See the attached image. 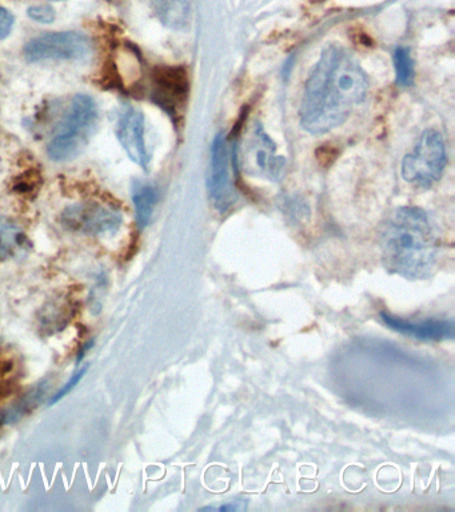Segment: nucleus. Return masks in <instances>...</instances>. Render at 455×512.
Returning <instances> with one entry per match:
<instances>
[{"instance_id": "nucleus-3", "label": "nucleus", "mask_w": 455, "mask_h": 512, "mask_svg": "<svg viewBox=\"0 0 455 512\" xmlns=\"http://www.w3.org/2000/svg\"><path fill=\"white\" fill-rule=\"evenodd\" d=\"M98 118L95 100L89 95H75L65 122L47 148L50 158L55 162L77 158L97 130Z\"/></svg>"}, {"instance_id": "nucleus-14", "label": "nucleus", "mask_w": 455, "mask_h": 512, "mask_svg": "<svg viewBox=\"0 0 455 512\" xmlns=\"http://www.w3.org/2000/svg\"><path fill=\"white\" fill-rule=\"evenodd\" d=\"M158 199V190L153 183L134 182L133 202L135 216H137L138 227L141 228V230L149 226Z\"/></svg>"}, {"instance_id": "nucleus-5", "label": "nucleus", "mask_w": 455, "mask_h": 512, "mask_svg": "<svg viewBox=\"0 0 455 512\" xmlns=\"http://www.w3.org/2000/svg\"><path fill=\"white\" fill-rule=\"evenodd\" d=\"M241 163L251 175L278 182L285 175L286 159L277 155V146L261 124H255L241 144Z\"/></svg>"}, {"instance_id": "nucleus-21", "label": "nucleus", "mask_w": 455, "mask_h": 512, "mask_svg": "<svg viewBox=\"0 0 455 512\" xmlns=\"http://www.w3.org/2000/svg\"><path fill=\"white\" fill-rule=\"evenodd\" d=\"M15 383L13 382H0V400L7 398L14 392Z\"/></svg>"}, {"instance_id": "nucleus-2", "label": "nucleus", "mask_w": 455, "mask_h": 512, "mask_svg": "<svg viewBox=\"0 0 455 512\" xmlns=\"http://www.w3.org/2000/svg\"><path fill=\"white\" fill-rule=\"evenodd\" d=\"M385 266L406 278H422L433 267L438 238L426 212L417 207L398 208L381 232Z\"/></svg>"}, {"instance_id": "nucleus-7", "label": "nucleus", "mask_w": 455, "mask_h": 512, "mask_svg": "<svg viewBox=\"0 0 455 512\" xmlns=\"http://www.w3.org/2000/svg\"><path fill=\"white\" fill-rule=\"evenodd\" d=\"M207 188H209L211 203L221 214L229 211L237 202V190L231 179L229 143L223 132L215 136L213 147H211Z\"/></svg>"}, {"instance_id": "nucleus-1", "label": "nucleus", "mask_w": 455, "mask_h": 512, "mask_svg": "<svg viewBox=\"0 0 455 512\" xmlns=\"http://www.w3.org/2000/svg\"><path fill=\"white\" fill-rule=\"evenodd\" d=\"M369 80L357 59L338 46L327 47L307 80L301 124L310 134L341 126L366 99Z\"/></svg>"}, {"instance_id": "nucleus-22", "label": "nucleus", "mask_w": 455, "mask_h": 512, "mask_svg": "<svg viewBox=\"0 0 455 512\" xmlns=\"http://www.w3.org/2000/svg\"><path fill=\"white\" fill-rule=\"evenodd\" d=\"M94 346V340H89V342L85 343V346H83L81 348V350H79L78 352V359H77V366H79V362H81V360L83 358H85V355H86V352L90 350L91 347Z\"/></svg>"}, {"instance_id": "nucleus-9", "label": "nucleus", "mask_w": 455, "mask_h": 512, "mask_svg": "<svg viewBox=\"0 0 455 512\" xmlns=\"http://www.w3.org/2000/svg\"><path fill=\"white\" fill-rule=\"evenodd\" d=\"M115 132L129 158L143 170H149L150 154L146 147L145 116L142 111L125 104L119 112Z\"/></svg>"}, {"instance_id": "nucleus-12", "label": "nucleus", "mask_w": 455, "mask_h": 512, "mask_svg": "<svg viewBox=\"0 0 455 512\" xmlns=\"http://www.w3.org/2000/svg\"><path fill=\"white\" fill-rule=\"evenodd\" d=\"M50 387V380L45 379L34 388H31V390L27 391L21 399H18L17 402L11 404L10 407H7L5 410L0 412V423L15 424L22 418H25L29 412L38 407L39 403H42V400L45 399V395L49 392Z\"/></svg>"}, {"instance_id": "nucleus-10", "label": "nucleus", "mask_w": 455, "mask_h": 512, "mask_svg": "<svg viewBox=\"0 0 455 512\" xmlns=\"http://www.w3.org/2000/svg\"><path fill=\"white\" fill-rule=\"evenodd\" d=\"M153 99L159 106L165 108L171 116L179 115V110L185 104L189 80L182 67H157L151 75Z\"/></svg>"}, {"instance_id": "nucleus-20", "label": "nucleus", "mask_w": 455, "mask_h": 512, "mask_svg": "<svg viewBox=\"0 0 455 512\" xmlns=\"http://www.w3.org/2000/svg\"><path fill=\"white\" fill-rule=\"evenodd\" d=\"M214 510L215 511H239V510H243V507H242L241 503L234 502V503L223 504V506H219V507L202 508V511H214Z\"/></svg>"}, {"instance_id": "nucleus-8", "label": "nucleus", "mask_w": 455, "mask_h": 512, "mask_svg": "<svg viewBox=\"0 0 455 512\" xmlns=\"http://www.w3.org/2000/svg\"><path fill=\"white\" fill-rule=\"evenodd\" d=\"M62 223L78 234H115L121 228L122 214L95 202L77 203L65 208Z\"/></svg>"}, {"instance_id": "nucleus-11", "label": "nucleus", "mask_w": 455, "mask_h": 512, "mask_svg": "<svg viewBox=\"0 0 455 512\" xmlns=\"http://www.w3.org/2000/svg\"><path fill=\"white\" fill-rule=\"evenodd\" d=\"M382 322L391 330L399 334L411 336L418 340H453L454 322L445 319H426L422 322H409V320L397 318V316L382 312Z\"/></svg>"}, {"instance_id": "nucleus-4", "label": "nucleus", "mask_w": 455, "mask_h": 512, "mask_svg": "<svg viewBox=\"0 0 455 512\" xmlns=\"http://www.w3.org/2000/svg\"><path fill=\"white\" fill-rule=\"evenodd\" d=\"M446 160L443 136L438 131L427 130L419 138L414 151L403 159V179L414 186L429 188L442 178Z\"/></svg>"}, {"instance_id": "nucleus-16", "label": "nucleus", "mask_w": 455, "mask_h": 512, "mask_svg": "<svg viewBox=\"0 0 455 512\" xmlns=\"http://www.w3.org/2000/svg\"><path fill=\"white\" fill-rule=\"evenodd\" d=\"M395 72L397 82L401 87H410L414 83V62L410 51L405 47H398L394 51Z\"/></svg>"}, {"instance_id": "nucleus-13", "label": "nucleus", "mask_w": 455, "mask_h": 512, "mask_svg": "<svg viewBox=\"0 0 455 512\" xmlns=\"http://www.w3.org/2000/svg\"><path fill=\"white\" fill-rule=\"evenodd\" d=\"M155 12L163 26L181 31L190 19V0H154Z\"/></svg>"}, {"instance_id": "nucleus-6", "label": "nucleus", "mask_w": 455, "mask_h": 512, "mask_svg": "<svg viewBox=\"0 0 455 512\" xmlns=\"http://www.w3.org/2000/svg\"><path fill=\"white\" fill-rule=\"evenodd\" d=\"M23 52L29 62L82 60L93 52V43L89 36L82 32H50L30 40Z\"/></svg>"}, {"instance_id": "nucleus-19", "label": "nucleus", "mask_w": 455, "mask_h": 512, "mask_svg": "<svg viewBox=\"0 0 455 512\" xmlns=\"http://www.w3.org/2000/svg\"><path fill=\"white\" fill-rule=\"evenodd\" d=\"M15 23L14 15L7 8L0 6V40L11 34Z\"/></svg>"}, {"instance_id": "nucleus-17", "label": "nucleus", "mask_w": 455, "mask_h": 512, "mask_svg": "<svg viewBox=\"0 0 455 512\" xmlns=\"http://www.w3.org/2000/svg\"><path fill=\"white\" fill-rule=\"evenodd\" d=\"M87 370H89V364L81 368V370L75 372V374L71 376L69 382H67L65 386H63L61 390L57 392V394L51 396V399L49 400V406H54L55 403L61 402V400L65 398V396L69 395L70 392L73 391L74 388L78 386L79 382H81Z\"/></svg>"}, {"instance_id": "nucleus-18", "label": "nucleus", "mask_w": 455, "mask_h": 512, "mask_svg": "<svg viewBox=\"0 0 455 512\" xmlns=\"http://www.w3.org/2000/svg\"><path fill=\"white\" fill-rule=\"evenodd\" d=\"M27 14L38 23L50 24L55 20V10L50 4H38V6L30 7Z\"/></svg>"}, {"instance_id": "nucleus-15", "label": "nucleus", "mask_w": 455, "mask_h": 512, "mask_svg": "<svg viewBox=\"0 0 455 512\" xmlns=\"http://www.w3.org/2000/svg\"><path fill=\"white\" fill-rule=\"evenodd\" d=\"M26 246V235L13 220L0 216V260L13 258Z\"/></svg>"}]
</instances>
